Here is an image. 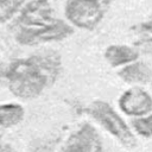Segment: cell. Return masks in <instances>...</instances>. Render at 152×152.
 <instances>
[{"label":"cell","instance_id":"1","mask_svg":"<svg viewBox=\"0 0 152 152\" xmlns=\"http://www.w3.org/2000/svg\"><path fill=\"white\" fill-rule=\"evenodd\" d=\"M59 69V56L56 52L45 51L13 62L7 69L6 80L14 95L30 99L39 95L45 87L53 83Z\"/></svg>","mask_w":152,"mask_h":152},{"label":"cell","instance_id":"2","mask_svg":"<svg viewBox=\"0 0 152 152\" xmlns=\"http://www.w3.org/2000/svg\"><path fill=\"white\" fill-rule=\"evenodd\" d=\"M112 0H68L65 15L68 20L81 28H93L103 18Z\"/></svg>","mask_w":152,"mask_h":152},{"label":"cell","instance_id":"3","mask_svg":"<svg viewBox=\"0 0 152 152\" xmlns=\"http://www.w3.org/2000/svg\"><path fill=\"white\" fill-rule=\"evenodd\" d=\"M88 112L95 120H97L112 134H114L124 145L128 147L135 145V138L131 133L129 128L107 102L95 101L88 108Z\"/></svg>","mask_w":152,"mask_h":152},{"label":"cell","instance_id":"4","mask_svg":"<svg viewBox=\"0 0 152 152\" xmlns=\"http://www.w3.org/2000/svg\"><path fill=\"white\" fill-rule=\"evenodd\" d=\"M56 20L48 0H34L27 4L23 10L19 24L21 31L33 32L51 26Z\"/></svg>","mask_w":152,"mask_h":152},{"label":"cell","instance_id":"5","mask_svg":"<svg viewBox=\"0 0 152 152\" xmlns=\"http://www.w3.org/2000/svg\"><path fill=\"white\" fill-rule=\"evenodd\" d=\"M72 33V27L64 23L63 20H56L51 26L45 27L39 31H21L19 30L17 33V40L25 45H36L45 42L59 40L69 37Z\"/></svg>","mask_w":152,"mask_h":152},{"label":"cell","instance_id":"6","mask_svg":"<svg viewBox=\"0 0 152 152\" xmlns=\"http://www.w3.org/2000/svg\"><path fill=\"white\" fill-rule=\"evenodd\" d=\"M61 152H102L101 138L93 126L84 124L69 138Z\"/></svg>","mask_w":152,"mask_h":152},{"label":"cell","instance_id":"7","mask_svg":"<svg viewBox=\"0 0 152 152\" xmlns=\"http://www.w3.org/2000/svg\"><path fill=\"white\" fill-rule=\"evenodd\" d=\"M119 104L128 115H144L152 110V97L140 88H132L120 97Z\"/></svg>","mask_w":152,"mask_h":152},{"label":"cell","instance_id":"8","mask_svg":"<svg viewBox=\"0 0 152 152\" xmlns=\"http://www.w3.org/2000/svg\"><path fill=\"white\" fill-rule=\"evenodd\" d=\"M138 51L134 48L128 45H110L104 52L106 59L113 65H121L129 62H133L138 58Z\"/></svg>","mask_w":152,"mask_h":152},{"label":"cell","instance_id":"9","mask_svg":"<svg viewBox=\"0 0 152 152\" xmlns=\"http://www.w3.org/2000/svg\"><path fill=\"white\" fill-rule=\"evenodd\" d=\"M120 77L129 83H146L152 77L151 69L144 63H134L119 72Z\"/></svg>","mask_w":152,"mask_h":152},{"label":"cell","instance_id":"10","mask_svg":"<svg viewBox=\"0 0 152 152\" xmlns=\"http://www.w3.org/2000/svg\"><path fill=\"white\" fill-rule=\"evenodd\" d=\"M24 116V109L19 104L8 103L0 106V125L10 127L17 125Z\"/></svg>","mask_w":152,"mask_h":152},{"label":"cell","instance_id":"11","mask_svg":"<svg viewBox=\"0 0 152 152\" xmlns=\"http://www.w3.org/2000/svg\"><path fill=\"white\" fill-rule=\"evenodd\" d=\"M133 126L135 131L145 137L152 135V115L144 118V119H137L133 121Z\"/></svg>","mask_w":152,"mask_h":152},{"label":"cell","instance_id":"12","mask_svg":"<svg viewBox=\"0 0 152 152\" xmlns=\"http://www.w3.org/2000/svg\"><path fill=\"white\" fill-rule=\"evenodd\" d=\"M137 46H139L144 52L152 55V38H146L137 42Z\"/></svg>","mask_w":152,"mask_h":152},{"label":"cell","instance_id":"13","mask_svg":"<svg viewBox=\"0 0 152 152\" xmlns=\"http://www.w3.org/2000/svg\"><path fill=\"white\" fill-rule=\"evenodd\" d=\"M141 28L144 31H147V32H152V15L148 18L147 21H145L142 25H141Z\"/></svg>","mask_w":152,"mask_h":152},{"label":"cell","instance_id":"14","mask_svg":"<svg viewBox=\"0 0 152 152\" xmlns=\"http://www.w3.org/2000/svg\"><path fill=\"white\" fill-rule=\"evenodd\" d=\"M0 152H12V150L8 146H6V145L0 144Z\"/></svg>","mask_w":152,"mask_h":152},{"label":"cell","instance_id":"15","mask_svg":"<svg viewBox=\"0 0 152 152\" xmlns=\"http://www.w3.org/2000/svg\"><path fill=\"white\" fill-rule=\"evenodd\" d=\"M7 1H10V0H0V6H2V5H5Z\"/></svg>","mask_w":152,"mask_h":152}]
</instances>
